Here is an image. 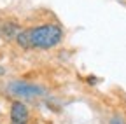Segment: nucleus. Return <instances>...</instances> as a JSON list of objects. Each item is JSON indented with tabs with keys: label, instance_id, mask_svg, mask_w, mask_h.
Wrapping results in <instances>:
<instances>
[{
	"label": "nucleus",
	"instance_id": "f257e3e1",
	"mask_svg": "<svg viewBox=\"0 0 126 124\" xmlns=\"http://www.w3.org/2000/svg\"><path fill=\"white\" fill-rule=\"evenodd\" d=\"M65 39V30L58 23H42L23 28L16 37V44L23 51H49L54 49Z\"/></svg>",
	"mask_w": 126,
	"mask_h": 124
},
{
	"label": "nucleus",
	"instance_id": "f03ea898",
	"mask_svg": "<svg viewBox=\"0 0 126 124\" xmlns=\"http://www.w3.org/2000/svg\"><path fill=\"white\" fill-rule=\"evenodd\" d=\"M7 93L18 100H33L47 95V89L40 84L26 82V81H12L7 84Z\"/></svg>",
	"mask_w": 126,
	"mask_h": 124
},
{
	"label": "nucleus",
	"instance_id": "7ed1b4c3",
	"mask_svg": "<svg viewBox=\"0 0 126 124\" xmlns=\"http://www.w3.org/2000/svg\"><path fill=\"white\" fill-rule=\"evenodd\" d=\"M30 108L23 100H12L9 108V124H30Z\"/></svg>",
	"mask_w": 126,
	"mask_h": 124
},
{
	"label": "nucleus",
	"instance_id": "20e7f679",
	"mask_svg": "<svg viewBox=\"0 0 126 124\" xmlns=\"http://www.w3.org/2000/svg\"><path fill=\"white\" fill-rule=\"evenodd\" d=\"M21 26L19 23H16V21H2V26H0V37H2L5 42H14L16 37H18V33L21 32Z\"/></svg>",
	"mask_w": 126,
	"mask_h": 124
},
{
	"label": "nucleus",
	"instance_id": "39448f33",
	"mask_svg": "<svg viewBox=\"0 0 126 124\" xmlns=\"http://www.w3.org/2000/svg\"><path fill=\"white\" fill-rule=\"evenodd\" d=\"M109 124H126V121L121 115H112V117L109 119Z\"/></svg>",
	"mask_w": 126,
	"mask_h": 124
},
{
	"label": "nucleus",
	"instance_id": "423d86ee",
	"mask_svg": "<svg viewBox=\"0 0 126 124\" xmlns=\"http://www.w3.org/2000/svg\"><path fill=\"white\" fill-rule=\"evenodd\" d=\"M88 82H89V84H96L98 81H96V77H93V75H91V77H88Z\"/></svg>",
	"mask_w": 126,
	"mask_h": 124
},
{
	"label": "nucleus",
	"instance_id": "0eeeda50",
	"mask_svg": "<svg viewBox=\"0 0 126 124\" xmlns=\"http://www.w3.org/2000/svg\"><path fill=\"white\" fill-rule=\"evenodd\" d=\"M5 72H7V70H5L2 65H0V77H2V75H5Z\"/></svg>",
	"mask_w": 126,
	"mask_h": 124
},
{
	"label": "nucleus",
	"instance_id": "6e6552de",
	"mask_svg": "<svg viewBox=\"0 0 126 124\" xmlns=\"http://www.w3.org/2000/svg\"><path fill=\"white\" fill-rule=\"evenodd\" d=\"M0 26H2V19H0Z\"/></svg>",
	"mask_w": 126,
	"mask_h": 124
}]
</instances>
